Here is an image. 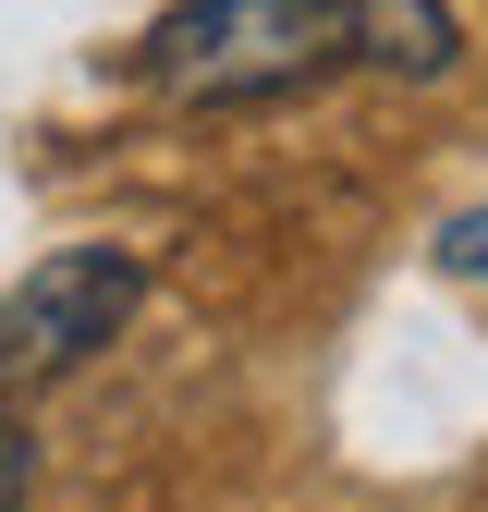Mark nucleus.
I'll list each match as a JSON object with an SVG mask.
<instances>
[{"mask_svg":"<svg viewBox=\"0 0 488 512\" xmlns=\"http://www.w3.org/2000/svg\"><path fill=\"white\" fill-rule=\"evenodd\" d=\"M330 61H354V0H171L135 74L171 110H257L318 86Z\"/></svg>","mask_w":488,"mask_h":512,"instance_id":"obj_1","label":"nucleus"},{"mask_svg":"<svg viewBox=\"0 0 488 512\" xmlns=\"http://www.w3.org/2000/svg\"><path fill=\"white\" fill-rule=\"evenodd\" d=\"M135 305H147V256L135 244H49L37 269L0 293V391L86 366Z\"/></svg>","mask_w":488,"mask_h":512,"instance_id":"obj_2","label":"nucleus"},{"mask_svg":"<svg viewBox=\"0 0 488 512\" xmlns=\"http://www.w3.org/2000/svg\"><path fill=\"white\" fill-rule=\"evenodd\" d=\"M354 61H391V74H452L464 37L440 0H354Z\"/></svg>","mask_w":488,"mask_h":512,"instance_id":"obj_3","label":"nucleus"},{"mask_svg":"<svg viewBox=\"0 0 488 512\" xmlns=\"http://www.w3.org/2000/svg\"><path fill=\"white\" fill-rule=\"evenodd\" d=\"M440 269H452L464 293H488V208H464V220L440 232Z\"/></svg>","mask_w":488,"mask_h":512,"instance_id":"obj_4","label":"nucleus"}]
</instances>
